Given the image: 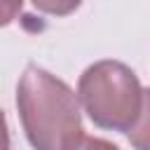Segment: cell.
<instances>
[{
	"label": "cell",
	"instance_id": "obj_1",
	"mask_svg": "<svg viewBox=\"0 0 150 150\" xmlns=\"http://www.w3.org/2000/svg\"><path fill=\"white\" fill-rule=\"evenodd\" d=\"M80 96L45 68L28 66L16 87V110L33 150H68L82 136Z\"/></svg>",
	"mask_w": 150,
	"mask_h": 150
},
{
	"label": "cell",
	"instance_id": "obj_2",
	"mask_svg": "<svg viewBox=\"0 0 150 150\" xmlns=\"http://www.w3.org/2000/svg\"><path fill=\"white\" fill-rule=\"evenodd\" d=\"M77 96L98 129L129 131L143 108V87L136 73L112 59L91 63L77 82Z\"/></svg>",
	"mask_w": 150,
	"mask_h": 150
},
{
	"label": "cell",
	"instance_id": "obj_3",
	"mask_svg": "<svg viewBox=\"0 0 150 150\" xmlns=\"http://www.w3.org/2000/svg\"><path fill=\"white\" fill-rule=\"evenodd\" d=\"M134 150H150V87L143 89V108L134 127L127 131Z\"/></svg>",
	"mask_w": 150,
	"mask_h": 150
},
{
	"label": "cell",
	"instance_id": "obj_4",
	"mask_svg": "<svg viewBox=\"0 0 150 150\" xmlns=\"http://www.w3.org/2000/svg\"><path fill=\"white\" fill-rule=\"evenodd\" d=\"M33 5L38 12L49 16H68L82 5V0H33Z\"/></svg>",
	"mask_w": 150,
	"mask_h": 150
},
{
	"label": "cell",
	"instance_id": "obj_5",
	"mask_svg": "<svg viewBox=\"0 0 150 150\" xmlns=\"http://www.w3.org/2000/svg\"><path fill=\"white\" fill-rule=\"evenodd\" d=\"M68 150H120L115 143L105 141V138H96V136H80Z\"/></svg>",
	"mask_w": 150,
	"mask_h": 150
},
{
	"label": "cell",
	"instance_id": "obj_6",
	"mask_svg": "<svg viewBox=\"0 0 150 150\" xmlns=\"http://www.w3.org/2000/svg\"><path fill=\"white\" fill-rule=\"evenodd\" d=\"M14 7H21V0H5V16H2V23H9V21H12Z\"/></svg>",
	"mask_w": 150,
	"mask_h": 150
}]
</instances>
